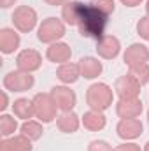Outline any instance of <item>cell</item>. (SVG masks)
I'll use <instances>...</instances> for the list:
<instances>
[{
	"label": "cell",
	"instance_id": "obj_1",
	"mask_svg": "<svg viewBox=\"0 0 149 151\" xmlns=\"http://www.w3.org/2000/svg\"><path fill=\"white\" fill-rule=\"evenodd\" d=\"M105 25H107V14L100 12L93 5L84 7V12L79 19V23H77L82 37H95V39L104 37Z\"/></svg>",
	"mask_w": 149,
	"mask_h": 151
},
{
	"label": "cell",
	"instance_id": "obj_2",
	"mask_svg": "<svg viewBox=\"0 0 149 151\" xmlns=\"http://www.w3.org/2000/svg\"><path fill=\"white\" fill-rule=\"evenodd\" d=\"M88 102H90L91 109H95V111L107 109L112 102V90L104 83H97V84L90 86V90H88Z\"/></svg>",
	"mask_w": 149,
	"mask_h": 151
},
{
	"label": "cell",
	"instance_id": "obj_3",
	"mask_svg": "<svg viewBox=\"0 0 149 151\" xmlns=\"http://www.w3.org/2000/svg\"><path fill=\"white\" fill-rule=\"evenodd\" d=\"M56 102L53 99V95H42L39 93L34 97V113L40 121L44 123H49L54 119V114H56Z\"/></svg>",
	"mask_w": 149,
	"mask_h": 151
},
{
	"label": "cell",
	"instance_id": "obj_4",
	"mask_svg": "<svg viewBox=\"0 0 149 151\" xmlns=\"http://www.w3.org/2000/svg\"><path fill=\"white\" fill-rule=\"evenodd\" d=\"M63 35H65V25L58 18H47L46 21H42L37 37L40 42H54Z\"/></svg>",
	"mask_w": 149,
	"mask_h": 151
},
{
	"label": "cell",
	"instance_id": "obj_5",
	"mask_svg": "<svg viewBox=\"0 0 149 151\" xmlns=\"http://www.w3.org/2000/svg\"><path fill=\"white\" fill-rule=\"evenodd\" d=\"M34 83H35L34 76L25 70L9 72L4 77V86H5V90H11V91H27L34 86Z\"/></svg>",
	"mask_w": 149,
	"mask_h": 151
},
{
	"label": "cell",
	"instance_id": "obj_6",
	"mask_svg": "<svg viewBox=\"0 0 149 151\" xmlns=\"http://www.w3.org/2000/svg\"><path fill=\"white\" fill-rule=\"evenodd\" d=\"M12 23L18 30L21 32H30L35 25H37V12L32 7H18L12 14Z\"/></svg>",
	"mask_w": 149,
	"mask_h": 151
},
{
	"label": "cell",
	"instance_id": "obj_7",
	"mask_svg": "<svg viewBox=\"0 0 149 151\" xmlns=\"http://www.w3.org/2000/svg\"><path fill=\"white\" fill-rule=\"evenodd\" d=\"M139 88H140V84L137 83V79H135L133 76H125V77H121V79L116 81V91H117V95L121 97V100L137 99Z\"/></svg>",
	"mask_w": 149,
	"mask_h": 151
},
{
	"label": "cell",
	"instance_id": "obj_8",
	"mask_svg": "<svg viewBox=\"0 0 149 151\" xmlns=\"http://www.w3.org/2000/svg\"><path fill=\"white\" fill-rule=\"evenodd\" d=\"M142 134V123L137 118H123L117 123V135L121 139H135Z\"/></svg>",
	"mask_w": 149,
	"mask_h": 151
},
{
	"label": "cell",
	"instance_id": "obj_9",
	"mask_svg": "<svg viewBox=\"0 0 149 151\" xmlns=\"http://www.w3.org/2000/svg\"><path fill=\"white\" fill-rule=\"evenodd\" d=\"M53 99L58 106V109H62L63 113L70 111L75 106V93L69 88H63V86H54L53 88Z\"/></svg>",
	"mask_w": 149,
	"mask_h": 151
},
{
	"label": "cell",
	"instance_id": "obj_10",
	"mask_svg": "<svg viewBox=\"0 0 149 151\" xmlns=\"http://www.w3.org/2000/svg\"><path fill=\"white\" fill-rule=\"evenodd\" d=\"M40 62H42V56L35 49H25L18 55V69L25 72L37 70L40 67Z\"/></svg>",
	"mask_w": 149,
	"mask_h": 151
},
{
	"label": "cell",
	"instance_id": "obj_11",
	"mask_svg": "<svg viewBox=\"0 0 149 151\" xmlns=\"http://www.w3.org/2000/svg\"><path fill=\"white\" fill-rule=\"evenodd\" d=\"M148 60H149V51L144 44H132L125 53V63H128L130 69L137 67V65H142Z\"/></svg>",
	"mask_w": 149,
	"mask_h": 151
},
{
	"label": "cell",
	"instance_id": "obj_12",
	"mask_svg": "<svg viewBox=\"0 0 149 151\" xmlns=\"http://www.w3.org/2000/svg\"><path fill=\"white\" fill-rule=\"evenodd\" d=\"M19 34L14 28H2L0 30V51L4 55H11L19 47Z\"/></svg>",
	"mask_w": 149,
	"mask_h": 151
},
{
	"label": "cell",
	"instance_id": "obj_13",
	"mask_svg": "<svg viewBox=\"0 0 149 151\" xmlns=\"http://www.w3.org/2000/svg\"><path fill=\"white\" fill-rule=\"evenodd\" d=\"M84 7H86V4H82V2H67L63 5V11H62L65 23L67 25H77L82 12H84Z\"/></svg>",
	"mask_w": 149,
	"mask_h": 151
},
{
	"label": "cell",
	"instance_id": "obj_14",
	"mask_svg": "<svg viewBox=\"0 0 149 151\" xmlns=\"http://www.w3.org/2000/svg\"><path fill=\"white\" fill-rule=\"evenodd\" d=\"M72 51L67 44H62V42H53L49 47H47V53L46 56L54 62V63H67V60L70 58Z\"/></svg>",
	"mask_w": 149,
	"mask_h": 151
},
{
	"label": "cell",
	"instance_id": "obj_15",
	"mask_svg": "<svg viewBox=\"0 0 149 151\" xmlns=\"http://www.w3.org/2000/svg\"><path fill=\"white\" fill-rule=\"evenodd\" d=\"M117 114L121 118H137L140 111H142V102L139 99H126V100H119L117 107H116Z\"/></svg>",
	"mask_w": 149,
	"mask_h": 151
},
{
	"label": "cell",
	"instance_id": "obj_16",
	"mask_svg": "<svg viewBox=\"0 0 149 151\" xmlns=\"http://www.w3.org/2000/svg\"><path fill=\"white\" fill-rule=\"evenodd\" d=\"M119 49H121L119 40H117L116 37H111V35L102 37L100 40H98V46H97L98 55L104 56V58H116L117 53H119Z\"/></svg>",
	"mask_w": 149,
	"mask_h": 151
},
{
	"label": "cell",
	"instance_id": "obj_17",
	"mask_svg": "<svg viewBox=\"0 0 149 151\" xmlns=\"http://www.w3.org/2000/svg\"><path fill=\"white\" fill-rule=\"evenodd\" d=\"M0 151H32V144H30V139L25 137L23 134L18 137H11V139L4 137Z\"/></svg>",
	"mask_w": 149,
	"mask_h": 151
},
{
	"label": "cell",
	"instance_id": "obj_18",
	"mask_svg": "<svg viewBox=\"0 0 149 151\" xmlns=\"http://www.w3.org/2000/svg\"><path fill=\"white\" fill-rule=\"evenodd\" d=\"M79 69H81V76L86 77V79H93L97 76H100L102 72V63L97 60V58H91V56H86L79 62Z\"/></svg>",
	"mask_w": 149,
	"mask_h": 151
},
{
	"label": "cell",
	"instance_id": "obj_19",
	"mask_svg": "<svg viewBox=\"0 0 149 151\" xmlns=\"http://www.w3.org/2000/svg\"><path fill=\"white\" fill-rule=\"evenodd\" d=\"M12 111H14V116L19 118V119H32L34 116V100H28V99H19L14 102L12 106Z\"/></svg>",
	"mask_w": 149,
	"mask_h": 151
},
{
	"label": "cell",
	"instance_id": "obj_20",
	"mask_svg": "<svg viewBox=\"0 0 149 151\" xmlns=\"http://www.w3.org/2000/svg\"><path fill=\"white\" fill-rule=\"evenodd\" d=\"M84 127L90 128V130H100L105 127V116L100 113V111H90V113L84 114V119H82Z\"/></svg>",
	"mask_w": 149,
	"mask_h": 151
},
{
	"label": "cell",
	"instance_id": "obj_21",
	"mask_svg": "<svg viewBox=\"0 0 149 151\" xmlns=\"http://www.w3.org/2000/svg\"><path fill=\"white\" fill-rule=\"evenodd\" d=\"M79 76H81V69H79V65L62 63L60 69H58V77H60L63 83H75Z\"/></svg>",
	"mask_w": 149,
	"mask_h": 151
},
{
	"label": "cell",
	"instance_id": "obj_22",
	"mask_svg": "<svg viewBox=\"0 0 149 151\" xmlns=\"http://www.w3.org/2000/svg\"><path fill=\"white\" fill-rule=\"evenodd\" d=\"M21 134H23L25 137H28L30 141H37V139H40V135L44 134V130H42L40 123L34 121V119H27V121L21 125Z\"/></svg>",
	"mask_w": 149,
	"mask_h": 151
},
{
	"label": "cell",
	"instance_id": "obj_23",
	"mask_svg": "<svg viewBox=\"0 0 149 151\" xmlns=\"http://www.w3.org/2000/svg\"><path fill=\"white\" fill-rule=\"evenodd\" d=\"M58 127L65 134H72V132H75L79 128V119H77V116L74 113L67 111V113H63V116L58 119Z\"/></svg>",
	"mask_w": 149,
	"mask_h": 151
},
{
	"label": "cell",
	"instance_id": "obj_24",
	"mask_svg": "<svg viewBox=\"0 0 149 151\" xmlns=\"http://www.w3.org/2000/svg\"><path fill=\"white\" fill-rule=\"evenodd\" d=\"M16 128H18L16 119H14L12 116H9V114H2V118H0V130H2V135H4V137H9V135H12V134L16 132Z\"/></svg>",
	"mask_w": 149,
	"mask_h": 151
},
{
	"label": "cell",
	"instance_id": "obj_25",
	"mask_svg": "<svg viewBox=\"0 0 149 151\" xmlns=\"http://www.w3.org/2000/svg\"><path fill=\"white\" fill-rule=\"evenodd\" d=\"M130 76H133L140 86H142L144 83H148L149 81V67H148V63H142V65L132 67V74Z\"/></svg>",
	"mask_w": 149,
	"mask_h": 151
},
{
	"label": "cell",
	"instance_id": "obj_26",
	"mask_svg": "<svg viewBox=\"0 0 149 151\" xmlns=\"http://www.w3.org/2000/svg\"><path fill=\"white\" fill-rule=\"evenodd\" d=\"M90 5H93L95 9H98L100 12H104V14H111L114 12V9H116V4H114V0H91V4Z\"/></svg>",
	"mask_w": 149,
	"mask_h": 151
},
{
	"label": "cell",
	"instance_id": "obj_27",
	"mask_svg": "<svg viewBox=\"0 0 149 151\" xmlns=\"http://www.w3.org/2000/svg\"><path fill=\"white\" fill-rule=\"evenodd\" d=\"M137 32H139V35H142L144 39H149V16L142 18L137 23Z\"/></svg>",
	"mask_w": 149,
	"mask_h": 151
},
{
	"label": "cell",
	"instance_id": "obj_28",
	"mask_svg": "<svg viewBox=\"0 0 149 151\" xmlns=\"http://www.w3.org/2000/svg\"><path fill=\"white\" fill-rule=\"evenodd\" d=\"M90 151H114V150H112L105 141H93L90 144Z\"/></svg>",
	"mask_w": 149,
	"mask_h": 151
},
{
	"label": "cell",
	"instance_id": "obj_29",
	"mask_svg": "<svg viewBox=\"0 0 149 151\" xmlns=\"http://www.w3.org/2000/svg\"><path fill=\"white\" fill-rule=\"evenodd\" d=\"M114 151H140V148L137 144H121L119 148H116Z\"/></svg>",
	"mask_w": 149,
	"mask_h": 151
},
{
	"label": "cell",
	"instance_id": "obj_30",
	"mask_svg": "<svg viewBox=\"0 0 149 151\" xmlns=\"http://www.w3.org/2000/svg\"><path fill=\"white\" fill-rule=\"evenodd\" d=\"M121 2H123L126 7H137V5H139L142 0H121Z\"/></svg>",
	"mask_w": 149,
	"mask_h": 151
},
{
	"label": "cell",
	"instance_id": "obj_31",
	"mask_svg": "<svg viewBox=\"0 0 149 151\" xmlns=\"http://www.w3.org/2000/svg\"><path fill=\"white\" fill-rule=\"evenodd\" d=\"M14 2H16V0H0V7H2V9H7V7L14 5Z\"/></svg>",
	"mask_w": 149,
	"mask_h": 151
},
{
	"label": "cell",
	"instance_id": "obj_32",
	"mask_svg": "<svg viewBox=\"0 0 149 151\" xmlns=\"http://www.w3.org/2000/svg\"><path fill=\"white\" fill-rule=\"evenodd\" d=\"M7 107H9V99H7V93L4 91V104H2V107H0V109H2V111H5Z\"/></svg>",
	"mask_w": 149,
	"mask_h": 151
},
{
	"label": "cell",
	"instance_id": "obj_33",
	"mask_svg": "<svg viewBox=\"0 0 149 151\" xmlns=\"http://www.w3.org/2000/svg\"><path fill=\"white\" fill-rule=\"evenodd\" d=\"M144 151H149V141H148V144H146V148H144Z\"/></svg>",
	"mask_w": 149,
	"mask_h": 151
},
{
	"label": "cell",
	"instance_id": "obj_34",
	"mask_svg": "<svg viewBox=\"0 0 149 151\" xmlns=\"http://www.w3.org/2000/svg\"><path fill=\"white\" fill-rule=\"evenodd\" d=\"M148 14H149V0H148Z\"/></svg>",
	"mask_w": 149,
	"mask_h": 151
},
{
	"label": "cell",
	"instance_id": "obj_35",
	"mask_svg": "<svg viewBox=\"0 0 149 151\" xmlns=\"http://www.w3.org/2000/svg\"><path fill=\"white\" fill-rule=\"evenodd\" d=\"M148 116H149V111H148Z\"/></svg>",
	"mask_w": 149,
	"mask_h": 151
}]
</instances>
